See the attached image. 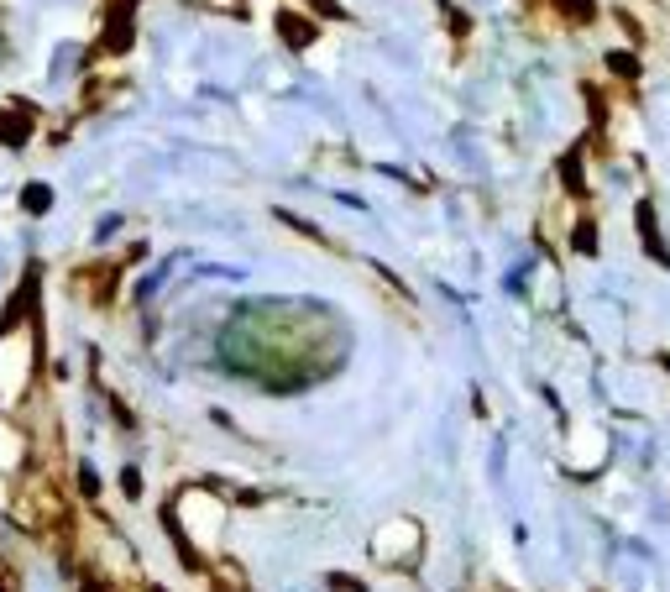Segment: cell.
Instances as JSON below:
<instances>
[{"label": "cell", "instance_id": "ba28073f", "mask_svg": "<svg viewBox=\"0 0 670 592\" xmlns=\"http://www.w3.org/2000/svg\"><path fill=\"white\" fill-rule=\"evenodd\" d=\"M571 252L597 257V221H592V215H581V221H576V231H571Z\"/></svg>", "mask_w": 670, "mask_h": 592}, {"label": "cell", "instance_id": "5bb4252c", "mask_svg": "<svg viewBox=\"0 0 670 592\" xmlns=\"http://www.w3.org/2000/svg\"><path fill=\"white\" fill-rule=\"evenodd\" d=\"M79 592H111V588H105L100 577H84V582H79Z\"/></svg>", "mask_w": 670, "mask_h": 592}, {"label": "cell", "instance_id": "7a4b0ae2", "mask_svg": "<svg viewBox=\"0 0 670 592\" xmlns=\"http://www.w3.org/2000/svg\"><path fill=\"white\" fill-rule=\"evenodd\" d=\"M21 320H37V268H27L21 289L11 294V304H5V315H0V341H5Z\"/></svg>", "mask_w": 670, "mask_h": 592}, {"label": "cell", "instance_id": "9c48e42d", "mask_svg": "<svg viewBox=\"0 0 670 592\" xmlns=\"http://www.w3.org/2000/svg\"><path fill=\"white\" fill-rule=\"evenodd\" d=\"M21 210H27V215H48V210H53V189H48V183H27V189H21Z\"/></svg>", "mask_w": 670, "mask_h": 592}, {"label": "cell", "instance_id": "2e32d148", "mask_svg": "<svg viewBox=\"0 0 670 592\" xmlns=\"http://www.w3.org/2000/svg\"><path fill=\"white\" fill-rule=\"evenodd\" d=\"M0 592H11V577H5V572H0Z\"/></svg>", "mask_w": 670, "mask_h": 592}, {"label": "cell", "instance_id": "5b68a950", "mask_svg": "<svg viewBox=\"0 0 670 592\" xmlns=\"http://www.w3.org/2000/svg\"><path fill=\"white\" fill-rule=\"evenodd\" d=\"M634 221H639V241H644L650 262H655V268H670V246H666V237H660V221H655V205H650V199L634 210Z\"/></svg>", "mask_w": 670, "mask_h": 592}, {"label": "cell", "instance_id": "52a82bcc", "mask_svg": "<svg viewBox=\"0 0 670 592\" xmlns=\"http://www.w3.org/2000/svg\"><path fill=\"white\" fill-rule=\"evenodd\" d=\"M603 63H608V74H618V79H628V84H634V79L644 74V58H639L634 48H608V53H603Z\"/></svg>", "mask_w": 670, "mask_h": 592}, {"label": "cell", "instance_id": "6da1fadb", "mask_svg": "<svg viewBox=\"0 0 670 592\" xmlns=\"http://www.w3.org/2000/svg\"><path fill=\"white\" fill-rule=\"evenodd\" d=\"M131 43H136V0H111L105 5V32H100V43H95V58L100 53H131Z\"/></svg>", "mask_w": 670, "mask_h": 592}, {"label": "cell", "instance_id": "8992f818", "mask_svg": "<svg viewBox=\"0 0 670 592\" xmlns=\"http://www.w3.org/2000/svg\"><path fill=\"white\" fill-rule=\"evenodd\" d=\"M581 158H587V147H581V142H576V147H571V152L560 158V183H565V194H571V199H581V194H587V178H581Z\"/></svg>", "mask_w": 670, "mask_h": 592}, {"label": "cell", "instance_id": "277c9868", "mask_svg": "<svg viewBox=\"0 0 670 592\" xmlns=\"http://www.w3.org/2000/svg\"><path fill=\"white\" fill-rule=\"evenodd\" d=\"M273 27H278V37H283L288 53H304V48H315V37H320V27H315L309 16H299V11H278Z\"/></svg>", "mask_w": 670, "mask_h": 592}, {"label": "cell", "instance_id": "e0dca14e", "mask_svg": "<svg viewBox=\"0 0 670 592\" xmlns=\"http://www.w3.org/2000/svg\"><path fill=\"white\" fill-rule=\"evenodd\" d=\"M309 5H315V0H309Z\"/></svg>", "mask_w": 670, "mask_h": 592}, {"label": "cell", "instance_id": "30bf717a", "mask_svg": "<svg viewBox=\"0 0 670 592\" xmlns=\"http://www.w3.org/2000/svg\"><path fill=\"white\" fill-rule=\"evenodd\" d=\"M556 5L571 27H592L597 21V0H556Z\"/></svg>", "mask_w": 670, "mask_h": 592}, {"label": "cell", "instance_id": "4fadbf2b", "mask_svg": "<svg viewBox=\"0 0 670 592\" xmlns=\"http://www.w3.org/2000/svg\"><path fill=\"white\" fill-rule=\"evenodd\" d=\"M325 582H331L335 592H367V582H362V577H351V572H331Z\"/></svg>", "mask_w": 670, "mask_h": 592}, {"label": "cell", "instance_id": "7c38bea8", "mask_svg": "<svg viewBox=\"0 0 670 592\" xmlns=\"http://www.w3.org/2000/svg\"><path fill=\"white\" fill-rule=\"evenodd\" d=\"M121 493H126L131 503L142 498V467H121Z\"/></svg>", "mask_w": 670, "mask_h": 592}, {"label": "cell", "instance_id": "8fae6325", "mask_svg": "<svg viewBox=\"0 0 670 592\" xmlns=\"http://www.w3.org/2000/svg\"><path fill=\"white\" fill-rule=\"evenodd\" d=\"M79 493H84V498H100V472H95L90 462H79Z\"/></svg>", "mask_w": 670, "mask_h": 592}, {"label": "cell", "instance_id": "9a60e30c", "mask_svg": "<svg viewBox=\"0 0 670 592\" xmlns=\"http://www.w3.org/2000/svg\"><path fill=\"white\" fill-rule=\"evenodd\" d=\"M655 362H660V367H666V378H670V356H666V352H660V356H655Z\"/></svg>", "mask_w": 670, "mask_h": 592}, {"label": "cell", "instance_id": "3957f363", "mask_svg": "<svg viewBox=\"0 0 670 592\" xmlns=\"http://www.w3.org/2000/svg\"><path fill=\"white\" fill-rule=\"evenodd\" d=\"M32 126H37V111L32 105H21V100L0 105V147H27L32 142Z\"/></svg>", "mask_w": 670, "mask_h": 592}]
</instances>
